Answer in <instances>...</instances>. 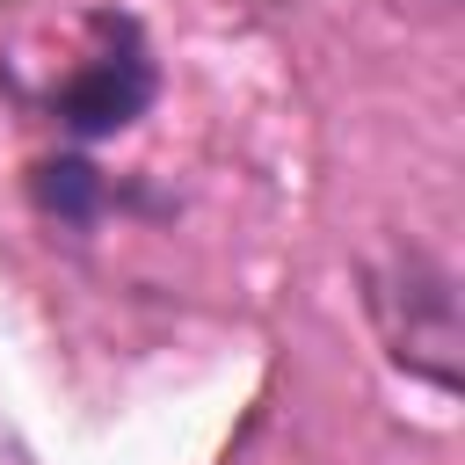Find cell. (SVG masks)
Segmentation results:
<instances>
[{"instance_id": "1", "label": "cell", "mask_w": 465, "mask_h": 465, "mask_svg": "<svg viewBox=\"0 0 465 465\" xmlns=\"http://www.w3.org/2000/svg\"><path fill=\"white\" fill-rule=\"evenodd\" d=\"M371 312L392 341V363H407L429 385H458L465 378V327H458V291L436 262L421 254H392L371 276Z\"/></svg>"}, {"instance_id": "2", "label": "cell", "mask_w": 465, "mask_h": 465, "mask_svg": "<svg viewBox=\"0 0 465 465\" xmlns=\"http://www.w3.org/2000/svg\"><path fill=\"white\" fill-rule=\"evenodd\" d=\"M145 102H153V65H145L138 51H109V58L80 65V73L58 87V116H65V131H80V138L124 131L131 116H145Z\"/></svg>"}, {"instance_id": "3", "label": "cell", "mask_w": 465, "mask_h": 465, "mask_svg": "<svg viewBox=\"0 0 465 465\" xmlns=\"http://www.w3.org/2000/svg\"><path fill=\"white\" fill-rule=\"evenodd\" d=\"M29 189H36V203H44L51 218H65V225H87V218L102 211V174H94L87 160H44V167L29 174Z\"/></svg>"}, {"instance_id": "4", "label": "cell", "mask_w": 465, "mask_h": 465, "mask_svg": "<svg viewBox=\"0 0 465 465\" xmlns=\"http://www.w3.org/2000/svg\"><path fill=\"white\" fill-rule=\"evenodd\" d=\"M429 7H450V0H429Z\"/></svg>"}]
</instances>
